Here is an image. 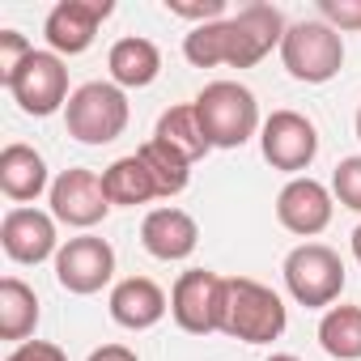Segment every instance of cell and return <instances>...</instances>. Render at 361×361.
I'll use <instances>...</instances> for the list:
<instances>
[{"instance_id":"6da1fadb","label":"cell","mask_w":361,"mask_h":361,"mask_svg":"<svg viewBox=\"0 0 361 361\" xmlns=\"http://www.w3.org/2000/svg\"><path fill=\"white\" fill-rule=\"evenodd\" d=\"M285 30H289V26H285L281 9H272V5H243L234 18L196 26V30L183 39V56H188L196 68H217V64L255 68V64L285 39Z\"/></svg>"},{"instance_id":"7a4b0ae2","label":"cell","mask_w":361,"mask_h":361,"mask_svg":"<svg viewBox=\"0 0 361 361\" xmlns=\"http://www.w3.org/2000/svg\"><path fill=\"white\" fill-rule=\"evenodd\" d=\"M289 314H285V302L251 281V276H230L226 281V310H221V331L243 340V344H268L285 331Z\"/></svg>"},{"instance_id":"3957f363","label":"cell","mask_w":361,"mask_h":361,"mask_svg":"<svg viewBox=\"0 0 361 361\" xmlns=\"http://www.w3.org/2000/svg\"><path fill=\"white\" fill-rule=\"evenodd\" d=\"M192 106L200 115V128H204L209 145H217V149H238L259 128V102L238 81H213V85H204Z\"/></svg>"},{"instance_id":"277c9868","label":"cell","mask_w":361,"mask_h":361,"mask_svg":"<svg viewBox=\"0 0 361 361\" xmlns=\"http://www.w3.org/2000/svg\"><path fill=\"white\" fill-rule=\"evenodd\" d=\"M128 98L119 85L111 81H90L81 90H73L68 106H64V128L73 140L81 145H111L123 136L128 128Z\"/></svg>"},{"instance_id":"5b68a950","label":"cell","mask_w":361,"mask_h":361,"mask_svg":"<svg viewBox=\"0 0 361 361\" xmlns=\"http://www.w3.org/2000/svg\"><path fill=\"white\" fill-rule=\"evenodd\" d=\"M281 60H285V68H289L293 81L323 85L344 64V39L327 22H298L281 39Z\"/></svg>"},{"instance_id":"8992f818","label":"cell","mask_w":361,"mask_h":361,"mask_svg":"<svg viewBox=\"0 0 361 361\" xmlns=\"http://www.w3.org/2000/svg\"><path fill=\"white\" fill-rule=\"evenodd\" d=\"M285 285H289L293 302H302L310 310L331 306L344 289V259L323 243H302L285 255Z\"/></svg>"},{"instance_id":"52a82bcc","label":"cell","mask_w":361,"mask_h":361,"mask_svg":"<svg viewBox=\"0 0 361 361\" xmlns=\"http://www.w3.org/2000/svg\"><path fill=\"white\" fill-rule=\"evenodd\" d=\"M221 310H226V276H217L209 268H192L174 281L170 314L183 331H192V336L221 331Z\"/></svg>"},{"instance_id":"ba28073f","label":"cell","mask_w":361,"mask_h":361,"mask_svg":"<svg viewBox=\"0 0 361 361\" xmlns=\"http://www.w3.org/2000/svg\"><path fill=\"white\" fill-rule=\"evenodd\" d=\"M9 94L13 102L26 111V115H56L60 106H68V68L56 51H30L26 64L13 73L9 81Z\"/></svg>"},{"instance_id":"9c48e42d","label":"cell","mask_w":361,"mask_h":361,"mask_svg":"<svg viewBox=\"0 0 361 361\" xmlns=\"http://www.w3.org/2000/svg\"><path fill=\"white\" fill-rule=\"evenodd\" d=\"M259 149H264V161L272 170H306L319 153V132L306 115L298 111H272L259 128Z\"/></svg>"},{"instance_id":"30bf717a","label":"cell","mask_w":361,"mask_h":361,"mask_svg":"<svg viewBox=\"0 0 361 361\" xmlns=\"http://www.w3.org/2000/svg\"><path fill=\"white\" fill-rule=\"evenodd\" d=\"M106 213H111V200H106V188H102V174L77 166V170H64L51 183V217L56 221L90 230Z\"/></svg>"},{"instance_id":"8fae6325","label":"cell","mask_w":361,"mask_h":361,"mask_svg":"<svg viewBox=\"0 0 361 361\" xmlns=\"http://www.w3.org/2000/svg\"><path fill=\"white\" fill-rule=\"evenodd\" d=\"M111 276H115V251L106 238L81 234V238H68L56 255V281L68 293H81V298L98 293Z\"/></svg>"},{"instance_id":"7c38bea8","label":"cell","mask_w":361,"mask_h":361,"mask_svg":"<svg viewBox=\"0 0 361 361\" xmlns=\"http://www.w3.org/2000/svg\"><path fill=\"white\" fill-rule=\"evenodd\" d=\"M111 13H115L111 0H60V5L47 13V26H43L47 47L56 56H81V51H90L98 26Z\"/></svg>"},{"instance_id":"4fadbf2b","label":"cell","mask_w":361,"mask_h":361,"mask_svg":"<svg viewBox=\"0 0 361 361\" xmlns=\"http://www.w3.org/2000/svg\"><path fill=\"white\" fill-rule=\"evenodd\" d=\"M0 247L18 264H43L51 255H60L56 217H47L39 209H9L5 221H0Z\"/></svg>"},{"instance_id":"5bb4252c","label":"cell","mask_w":361,"mask_h":361,"mask_svg":"<svg viewBox=\"0 0 361 361\" xmlns=\"http://www.w3.org/2000/svg\"><path fill=\"white\" fill-rule=\"evenodd\" d=\"M276 217H281V226L289 234L314 238L331 221V192L323 183H314V178H293V183H285L281 196H276Z\"/></svg>"},{"instance_id":"9a60e30c","label":"cell","mask_w":361,"mask_h":361,"mask_svg":"<svg viewBox=\"0 0 361 361\" xmlns=\"http://www.w3.org/2000/svg\"><path fill=\"white\" fill-rule=\"evenodd\" d=\"M140 243L153 259H188L200 243V226L192 221V213L183 209H153L145 221H140Z\"/></svg>"},{"instance_id":"2e32d148","label":"cell","mask_w":361,"mask_h":361,"mask_svg":"<svg viewBox=\"0 0 361 361\" xmlns=\"http://www.w3.org/2000/svg\"><path fill=\"white\" fill-rule=\"evenodd\" d=\"M166 310H170V302H166L161 285L149 276H128L111 289V319L128 331H149L153 323H161Z\"/></svg>"},{"instance_id":"e0dca14e","label":"cell","mask_w":361,"mask_h":361,"mask_svg":"<svg viewBox=\"0 0 361 361\" xmlns=\"http://www.w3.org/2000/svg\"><path fill=\"white\" fill-rule=\"evenodd\" d=\"M0 192L18 204L39 200L47 192V161L30 145H5V153H0Z\"/></svg>"},{"instance_id":"ac0fdd59","label":"cell","mask_w":361,"mask_h":361,"mask_svg":"<svg viewBox=\"0 0 361 361\" xmlns=\"http://www.w3.org/2000/svg\"><path fill=\"white\" fill-rule=\"evenodd\" d=\"M106 68H111V77H115L119 90H145V85H153L157 73H161V51H157L149 39L128 35V39H119V43L111 47Z\"/></svg>"},{"instance_id":"d6986e66","label":"cell","mask_w":361,"mask_h":361,"mask_svg":"<svg viewBox=\"0 0 361 361\" xmlns=\"http://www.w3.org/2000/svg\"><path fill=\"white\" fill-rule=\"evenodd\" d=\"M102 188H106L111 209H115V204L136 209V204H149V200L161 196L157 183H153V174H149V166L140 161V153H128V157L111 161V166L102 170Z\"/></svg>"},{"instance_id":"ffe728a7","label":"cell","mask_w":361,"mask_h":361,"mask_svg":"<svg viewBox=\"0 0 361 361\" xmlns=\"http://www.w3.org/2000/svg\"><path fill=\"white\" fill-rule=\"evenodd\" d=\"M153 140H161L166 149H174L183 161H200V157L213 149V145H209V136H204V128H200L196 106H170V111L157 119Z\"/></svg>"},{"instance_id":"44dd1931","label":"cell","mask_w":361,"mask_h":361,"mask_svg":"<svg viewBox=\"0 0 361 361\" xmlns=\"http://www.w3.org/2000/svg\"><path fill=\"white\" fill-rule=\"evenodd\" d=\"M39 327V298L26 281L5 276L0 281V340H22Z\"/></svg>"},{"instance_id":"7402d4cb","label":"cell","mask_w":361,"mask_h":361,"mask_svg":"<svg viewBox=\"0 0 361 361\" xmlns=\"http://www.w3.org/2000/svg\"><path fill=\"white\" fill-rule=\"evenodd\" d=\"M319 344L336 361H361V306H331L319 323Z\"/></svg>"},{"instance_id":"603a6c76","label":"cell","mask_w":361,"mask_h":361,"mask_svg":"<svg viewBox=\"0 0 361 361\" xmlns=\"http://www.w3.org/2000/svg\"><path fill=\"white\" fill-rule=\"evenodd\" d=\"M140 161L149 166V174H153V183H157V192L170 200V196H178L188 188V178H192V161H183L174 149H166L161 140H145L140 149Z\"/></svg>"},{"instance_id":"cb8c5ba5","label":"cell","mask_w":361,"mask_h":361,"mask_svg":"<svg viewBox=\"0 0 361 361\" xmlns=\"http://www.w3.org/2000/svg\"><path fill=\"white\" fill-rule=\"evenodd\" d=\"M331 192L344 209L361 213V157H344L331 174Z\"/></svg>"},{"instance_id":"d4e9b609","label":"cell","mask_w":361,"mask_h":361,"mask_svg":"<svg viewBox=\"0 0 361 361\" xmlns=\"http://www.w3.org/2000/svg\"><path fill=\"white\" fill-rule=\"evenodd\" d=\"M30 51H35V47H30L18 30H0V81L9 85V81H13V73L26 64V56H30Z\"/></svg>"},{"instance_id":"484cf974","label":"cell","mask_w":361,"mask_h":361,"mask_svg":"<svg viewBox=\"0 0 361 361\" xmlns=\"http://www.w3.org/2000/svg\"><path fill=\"white\" fill-rule=\"evenodd\" d=\"M319 13L331 30H361V0H323Z\"/></svg>"},{"instance_id":"4316f807","label":"cell","mask_w":361,"mask_h":361,"mask_svg":"<svg viewBox=\"0 0 361 361\" xmlns=\"http://www.w3.org/2000/svg\"><path fill=\"white\" fill-rule=\"evenodd\" d=\"M166 9H170L174 18H192V22L209 26V22H221V18H226V0H204V5H183V0H166Z\"/></svg>"},{"instance_id":"83f0119b","label":"cell","mask_w":361,"mask_h":361,"mask_svg":"<svg viewBox=\"0 0 361 361\" xmlns=\"http://www.w3.org/2000/svg\"><path fill=\"white\" fill-rule=\"evenodd\" d=\"M5 361H68V353H64L60 344H47V340H26V344H18Z\"/></svg>"},{"instance_id":"f1b7e54d","label":"cell","mask_w":361,"mask_h":361,"mask_svg":"<svg viewBox=\"0 0 361 361\" xmlns=\"http://www.w3.org/2000/svg\"><path fill=\"white\" fill-rule=\"evenodd\" d=\"M90 361H140L128 344H102V348H94L90 353Z\"/></svg>"},{"instance_id":"f546056e","label":"cell","mask_w":361,"mask_h":361,"mask_svg":"<svg viewBox=\"0 0 361 361\" xmlns=\"http://www.w3.org/2000/svg\"><path fill=\"white\" fill-rule=\"evenodd\" d=\"M353 255H357V264H361V226L353 230Z\"/></svg>"},{"instance_id":"4dcf8cb0","label":"cell","mask_w":361,"mask_h":361,"mask_svg":"<svg viewBox=\"0 0 361 361\" xmlns=\"http://www.w3.org/2000/svg\"><path fill=\"white\" fill-rule=\"evenodd\" d=\"M268 361H302V357H293V353H272Z\"/></svg>"},{"instance_id":"1f68e13d","label":"cell","mask_w":361,"mask_h":361,"mask_svg":"<svg viewBox=\"0 0 361 361\" xmlns=\"http://www.w3.org/2000/svg\"><path fill=\"white\" fill-rule=\"evenodd\" d=\"M357 140H361V111H357Z\"/></svg>"}]
</instances>
